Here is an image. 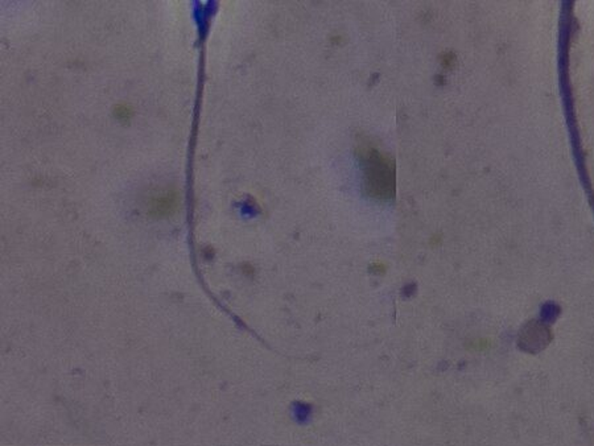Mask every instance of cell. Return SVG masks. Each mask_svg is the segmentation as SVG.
Instances as JSON below:
<instances>
[{
    "label": "cell",
    "mask_w": 594,
    "mask_h": 446,
    "mask_svg": "<svg viewBox=\"0 0 594 446\" xmlns=\"http://www.w3.org/2000/svg\"><path fill=\"white\" fill-rule=\"evenodd\" d=\"M356 153L363 164L365 192L371 199L390 201L395 197V160L370 144H362Z\"/></svg>",
    "instance_id": "cell-1"
},
{
    "label": "cell",
    "mask_w": 594,
    "mask_h": 446,
    "mask_svg": "<svg viewBox=\"0 0 594 446\" xmlns=\"http://www.w3.org/2000/svg\"><path fill=\"white\" fill-rule=\"evenodd\" d=\"M115 115H117L120 120H127V119H130V117H132V108H131V107L126 106V105H120V106L115 108Z\"/></svg>",
    "instance_id": "cell-3"
},
{
    "label": "cell",
    "mask_w": 594,
    "mask_h": 446,
    "mask_svg": "<svg viewBox=\"0 0 594 446\" xmlns=\"http://www.w3.org/2000/svg\"><path fill=\"white\" fill-rule=\"evenodd\" d=\"M371 271H372V273H375V275H384V273H386V271H387V266H386L384 263H382V261H377V263H374V264L371 266Z\"/></svg>",
    "instance_id": "cell-4"
},
{
    "label": "cell",
    "mask_w": 594,
    "mask_h": 446,
    "mask_svg": "<svg viewBox=\"0 0 594 446\" xmlns=\"http://www.w3.org/2000/svg\"><path fill=\"white\" fill-rule=\"evenodd\" d=\"M148 213L150 215L154 217H166L173 214L178 206V193L169 189V190H161L151 196V199L147 202Z\"/></svg>",
    "instance_id": "cell-2"
}]
</instances>
